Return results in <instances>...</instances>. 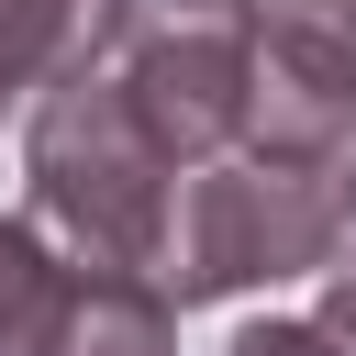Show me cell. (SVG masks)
Here are the masks:
<instances>
[{
    "instance_id": "obj_4",
    "label": "cell",
    "mask_w": 356,
    "mask_h": 356,
    "mask_svg": "<svg viewBox=\"0 0 356 356\" xmlns=\"http://www.w3.org/2000/svg\"><path fill=\"white\" fill-rule=\"evenodd\" d=\"M345 145H356V0H256L245 156L345 167Z\"/></svg>"
},
{
    "instance_id": "obj_7",
    "label": "cell",
    "mask_w": 356,
    "mask_h": 356,
    "mask_svg": "<svg viewBox=\"0 0 356 356\" xmlns=\"http://www.w3.org/2000/svg\"><path fill=\"white\" fill-rule=\"evenodd\" d=\"M56 289H67V245L33 211H0V356H33Z\"/></svg>"
},
{
    "instance_id": "obj_3",
    "label": "cell",
    "mask_w": 356,
    "mask_h": 356,
    "mask_svg": "<svg viewBox=\"0 0 356 356\" xmlns=\"http://www.w3.org/2000/svg\"><path fill=\"white\" fill-rule=\"evenodd\" d=\"M100 67L178 167L234 156L256 111V0H111Z\"/></svg>"
},
{
    "instance_id": "obj_10",
    "label": "cell",
    "mask_w": 356,
    "mask_h": 356,
    "mask_svg": "<svg viewBox=\"0 0 356 356\" xmlns=\"http://www.w3.org/2000/svg\"><path fill=\"white\" fill-rule=\"evenodd\" d=\"M345 245H356V145H345Z\"/></svg>"
},
{
    "instance_id": "obj_6",
    "label": "cell",
    "mask_w": 356,
    "mask_h": 356,
    "mask_svg": "<svg viewBox=\"0 0 356 356\" xmlns=\"http://www.w3.org/2000/svg\"><path fill=\"white\" fill-rule=\"evenodd\" d=\"M111 33V0H0V111L89 67Z\"/></svg>"
},
{
    "instance_id": "obj_9",
    "label": "cell",
    "mask_w": 356,
    "mask_h": 356,
    "mask_svg": "<svg viewBox=\"0 0 356 356\" xmlns=\"http://www.w3.org/2000/svg\"><path fill=\"white\" fill-rule=\"evenodd\" d=\"M312 323H323V334H334V345L356 356V245H345V256L323 267V300H312Z\"/></svg>"
},
{
    "instance_id": "obj_1",
    "label": "cell",
    "mask_w": 356,
    "mask_h": 356,
    "mask_svg": "<svg viewBox=\"0 0 356 356\" xmlns=\"http://www.w3.org/2000/svg\"><path fill=\"white\" fill-rule=\"evenodd\" d=\"M22 211L100 267H156L167 256V211H178V156L145 134V111L122 100V78L89 56L56 89H33L22 122Z\"/></svg>"
},
{
    "instance_id": "obj_5",
    "label": "cell",
    "mask_w": 356,
    "mask_h": 356,
    "mask_svg": "<svg viewBox=\"0 0 356 356\" xmlns=\"http://www.w3.org/2000/svg\"><path fill=\"white\" fill-rule=\"evenodd\" d=\"M33 356H178V289L156 267L67 256V289L33 334Z\"/></svg>"
},
{
    "instance_id": "obj_8",
    "label": "cell",
    "mask_w": 356,
    "mask_h": 356,
    "mask_svg": "<svg viewBox=\"0 0 356 356\" xmlns=\"http://www.w3.org/2000/svg\"><path fill=\"white\" fill-rule=\"evenodd\" d=\"M222 356H345V345H334L323 323H245Z\"/></svg>"
},
{
    "instance_id": "obj_2",
    "label": "cell",
    "mask_w": 356,
    "mask_h": 356,
    "mask_svg": "<svg viewBox=\"0 0 356 356\" xmlns=\"http://www.w3.org/2000/svg\"><path fill=\"white\" fill-rule=\"evenodd\" d=\"M334 256H345V167H278L245 145L178 167V211H167V256H156L178 312L312 278Z\"/></svg>"
}]
</instances>
